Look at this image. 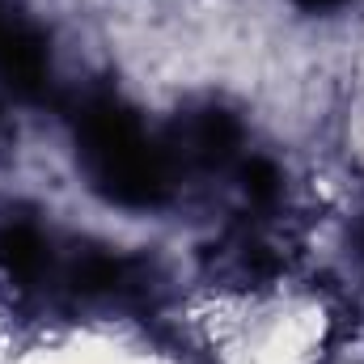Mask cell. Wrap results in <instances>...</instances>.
Wrapping results in <instances>:
<instances>
[{"label":"cell","mask_w":364,"mask_h":364,"mask_svg":"<svg viewBox=\"0 0 364 364\" xmlns=\"http://www.w3.org/2000/svg\"><path fill=\"white\" fill-rule=\"evenodd\" d=\"M292 4H301L305 13H326V9H339V4H348V0H292Z\"/></svg>","instance_id":"52a82bcc"},{"label":"cell","mask_w":364,"mask_h":364,"mask_svg":"<svg viewBox=\"0 0 364 364\" xmlns=\"http://www.w3.org/2000/svg\"><path fill=\"white\" fill-rule=\"evenodd\" d=\"M360 246H364V225H360Z\"/></svg>","instance_id":"ba28073f"},{"label":"cell","mask_w":364,"mask_h":364,"mask_svg":"<svg viewBox=\"0 0 364 364\" xmlns=\"http://www.w3.org/2000/svg\"><path fill=\"white\" fill-rule=\"evenodd\" d=\"M242 149V123L220 110V106H203L182 114L174 127V157L182 166L195 170H220L233 161V153Z\"/></svg>","instance_id":"7a4b0ae2"},{"label":"cell","mask_w":364,"mask_h":364,"mask_svg":"<svg viewBox=\"0 0 364 364\" xmlns=\"http://www.w3.org/2000/svg\"><path fill=\"white\" fill-rule=\"evenodd\" d=\"M47 263H51V246L43 242V233L34 225L17 220V225H4L0 229V267L13 275V279L34 284L38 275L47 272Z\"/></svg>","instance_id":"277c9868"},{"label":"cell","mask_w":364,"mask_h":364,"mask_svg":"<svg viewBox=\"0 0 364 364\" xmlns=\"http://www.w3.org/2000/svg\"><path fill=\"white\" fill-rule=\"evenodd\" d=\"M0 81L17 97H43L51 85L47 38L17 17H0Z\"/></svg>","instance_id":"3957f363"},{"label":"cell","mask_w":364,"mask_h":364,"mask_svg":"<svg viewBox=\"0 0 364 364\" xmlns=\"http://www.w3.org/2000/svg\"><path fill=\"white\" fill-rule=\"evenodd\" d=\"M132 279V263L119 259V255H106V250H85L77 255L68 284L81 292V296H102V292H119L123 284Z\"/></svg>","instance_id":"5b68a950"},{"label":"cell","mask_w":364,"mask_h":364,"mask_svg":"<svg viewBox=\"0 0 364 364\" xmlns=\"http://www.w3.org/2000/svg\"><path fill=\"white\" fill-rule=\"evenodd\" d=\"M77 157L90 186L119 208H157L170 195V157L110 93H93L77 110Z\"/></svg>","instance_id":"6da1fadb"},{"label":"cell","mask_w":364,"mask_h":364,"mask_svg":"<svg viewBox=\"0 0 364 364\" xmlns=\"http://www.w3.org/2000/svg\"><path fill=\"white\" fill-rule=\"evenodd\" d=\"M242 191H246V199L259 203V208L275 203V195H279V170H275L272 161H263V157H250V161L242 166Z\"/></svg>","instance_id":"8992f818"}]
</instances>
